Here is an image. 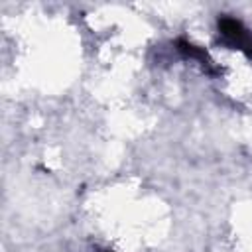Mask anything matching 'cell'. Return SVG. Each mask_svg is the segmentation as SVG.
<instances>
[{
  "label": "cell",
  "mask_w": 252,
  "mask_h": 252,
  "mask_svg": "<svg viewBox=\"0 0 252 252\" xmlns=\"http://www.w3.org/2000/svg\"><path fill=\"white\" fill-rule=\"evenodd\" d=\"M100 252H110V250H100Z\"/></svg>",
  "instance_id": "3957f363"
},
{
  "label": "cell",
  "mask_w": 252,
  "mask_h": 252,
  "mask_svg": "<svg viewBox=\"0 0 252 252\" xmlns=\"http://www.w3.org/2000/svg\"><path fill=\"white\" fill-rule=\"evenodd\" d=\"M177 49L181 51V53H185L187 57H193V59H199L205 67H211V59L207 57V53L201 49V47H197V45H193L191 41H187V39H179L177 41Z\"/></svg>",
  "instance_id": "7a4b0ae2"
},
{
  "label": "cell",
  "mask_w": 252,
  "mask_h": 252,
  "mask_svg": "<svg viewBox=\"0 0 252 252\" xmlns=\"http://www.w3.org/2000/svg\"><path fill=\"white\" fill-rule=\"evenodd\" d=\"M219 30L222 32V35L226 39H230L232 43H236L240 49H244L248 45V41H246V30H244V26L238 20L228 18V16H222V18H219Z\"/></svg>",
  "instance_id": "6da1fadb"
}]
</instances>
